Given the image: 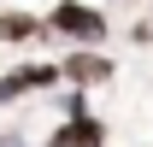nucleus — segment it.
I'll use <instances>...</instances> for the list:
<instances>
[{
	"instance_id": "f257e3e1",
	"label": "nucleus",
	"mask_w": 153,
	"mask_h": 147,
	"mask_svg": "<svg viewBox=\"0 0 153 147\" xmlns=\"http://www.w3.org/2000/svg\"><path fill=\"white\" fill-rule=\"evenodd\" d=\"M47 36H65L71 47H100V41L112 36V24H106V6L53 0V6H47Z\"/></svg>"
},
{
	"instance_id": "f03ea898",
	"label": "nucleus",
	"mask_w": 153,
	"mask_h": 147,
	"mask_svg": "<svg viewBox=\"0 0 153 147\" xmlns=\"http://www.w3.org/2000/svg\"><path fill=\"white\" fill-rule=\"evenodd\" d=\"M59 71H65L71 88H100V82L118 76V65L100 53V47H71V53H59Z\"/></svg>"
},
{
	"instance_id": "7ed1b4c3",
	"label": "nucleus",
	"mask_w": 153,
	"mask_h": 147,
	"mask_svg": "<svg viewBox=\"0 0 153 147\" xmlns=\"http://www.w3.org/2000/svg\"><path fill=\"white\" fill-rule=\"evenodd\" d=\"M0 41H6V47H30V41H47V12L0 6Z\"/></svg>"
},
{
	"instance_id": "20e7f679",
	"label": "nucleus",
	"mask_w": 153,
	"mask_h": 147,
	"mask_svg": "<svg viewBox=\"0 0 153 147\" xmlns=\"http://www.w3.org/2000/svg\"><path fill=\"white\" fill-rule=\"evenodd\" d=\"M18 82H24V94H47L65 82V71H59V59H30V65H18Z\"/></svg>"
},
{
	"instance_id": "39448f33",
	"label": "nucleus",
	"mask_w": 153,
	"mask_h": 147,
	"mask_svg": "<svg viewBox=\"0 0 153 147\" xmlns=\"http://www.w3.org/2000/svg\"><path fill=\"white\" fill-rule=\"evenodd\" d=\"M65 129H71L76 147H106V124H100L94 112H76V118H65Z\"/></svg>"
},
{
	"instance_id": "423d86ee",
	"label": "nucleus",
	"mask_w": 153,
	"mask_h": 147,
	"mask_svg": "<svg viewBox=\"0 0 153 147\" xmlns=\"http://www.w3.org/2000/svg\"><path fill=\"white\" fill-rule=\"evenodd\" d=\"M12 100H24V82H18V71H6V76H0V106H12Z\"/></svg>"
},
{
	"instance_id": "0eeeda50",
	"label": "nucleus",
	"mask_w": 153,
	"mask_h": 147,
	"mask_svg": "<svg viewBox=\"0 0 153 147\" xmlns=\"http://www.w3.org/2000/svg\"><path fill=\"white\" fill-rule=\"evenodd\" d=\"M59 112H65V118H76V112H88V88H71L65 100H59Z\"/></svg>"
},
{
	"instance_id": "6e6552de",
	"label": "nucleus",
	"mask_w": 153,
	"mask_h": 147,
	"mask_svg": "<svg viewBox=\"0 0 153 147\" xmlns=\"http://www.w3.org/2000/svg\"><path fill=\"white\" fill-rule=\"evenodd\" d=\"M47 147H76V141H71V129L59 124V129H53V135H47Z\"/></svg>"
},
{
	"instance_id": "1a4fd4ad",
	"label": "nucleus",
	"mask_w": 153,
	"mask_h": 147,
	"mask_svg": "<svg viewBox=\"0 0 153 147\" xmlns=\"http://www.w3.org/2000/svg\"><path fill=\"white\" fill-rule=\"evenodd\" d=\"M0 147H30V141H24L18 129H6V135H0Z\"/></svg>"
},
{
	"instance_id": "9d476101",
	"label": "nucleus",
	"mask_w": 153,
	"mask_h": 147,
	"mask_svg": "<svg viewBox=\"0 0 153 147\" xmlns=\"http://www.w3.org/2000/svg\"><path fill=\"white\" fill-rule=\"evenodd\" d=\"M106 6H130V0H106Z\"/></svg>"
},
{
	"instance_id": "9b49d317",
	"label": "nucleus",
	"mask_w": 153,
	"mask_h": 147,
	"mask_svg": "<svg viewBox=\"0 0 153 147\" xmlns=\"http://www.w3.org/2000/svg\"><path fill=\"white\" fill-rule=\"evenodd\" d=\"M147 6H153V0H147Z\"/></svg>"
}]
</instances>
